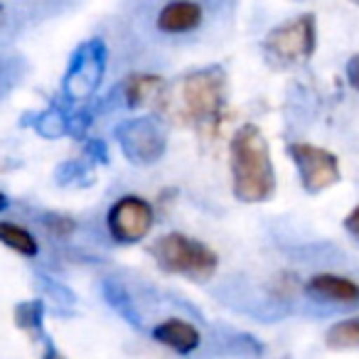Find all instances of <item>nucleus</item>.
Instances as JSON below:
<instances>
[{
  "label": "nucleus",
  "mask_w": 359,
  "mask_h": 359,
  "mask_svg": "<svg viewBox=\"0 0 359 359\" xmlns=\"http://www.w3.org/2000/svg\"><path fill=\"white\" fill-rule=\"evenodd\" d=\"M229 168L234 197L246 205L266 202L276 192V172L264 133L254 123L236 128L229 143Z\"/></svg>",
  "instance_id": "1"
},
{
  "label": "nucleus",
  "mask_w": 359,
  "mask_h": 359,
  "mask_svg": "<svg viewBox=\"0 0 359 359\" xmlns=\"http://www.w3.org/2000/svg\"><path fill=\"white\" fill-rule=\"evenodd\" d=\"M150 256L165 273L185 276V278L197 280V283L210 280L217 273V266H219V256L210 246L187 234H180V231L160 236L150 246Z\"/></svg>",
  "instance_id": "2"
},
{
  "label": "nucleus",
  "mask_w": 359,
  "mask_h": 359,
  "mask_svg": "<svg viewBox=\"0 0 359 359\" xmlns=\"http://www.w3.org/2000/svg\"><path fill=\"white\" fill-rule=\"evenodd\" d=\"M226 99V74L219 67L192 72L182 84V101L190 118L200 123H215Z\"/></svg>",
  "instance_id": "3"
},
{
  "label": "nucleus",
  "mask_w": 359,
  "mask_h": 359,
  "mask_svg": "<svg viewBox=\"0 0 359 359\" xmlns=\"http://www.w3.org/2000/svg\"><path fill=\"white\" fill-rule=\"evenodd\" d=\"M315 47H318V32H315V18L310 13L293 18L280 27H273L264 40L266 55L280 65L310 60Z\"/></svg>",
  "instance_id": "4"
},
{
  "label": "nucleus",
  "mask_w": 359,
  "mask_h": 359,
  "mask_svg": "<svg viewBox=\"0 0 359 359\" xmlns=\"http://www.w3.org/2000/svg\"><path fill=\"white\" fill-rule=\"evenodd\" d=\"M288 153L298 168L300 185L305 192L318 195L339 182V160L330 150L310 143H290Z\"/></svg>",
  "instance_id": "5"
},
{
  "label": "nucleus",
  "mask_w": 359,
  "mask_h": 359,
  "mask_svg": "<svg viewBox=\"0 0 359 359\" xmlns=\"http://www.w3.org/2000/svg\"><path fill=\"white\" fill-rule=\"evenodd\" d=\"M155 224V212L143 197L126 195L111 205L109 215H106V226H109L111 236L123 244H135V241L145 239Z\"/></svg>",
  "instance_id": "6"
},
{
  "label": "nucleus",
  "mask_w": 359,
  "mask_h": 359,
  "mask_svg": "<svg viewBox=\"0 0 359 359\" xmlns=\"http://www.w3.org/2000/svg\"><path fill=\"white\" fill-rule=\"evenodd\" d=\"M101 76H104V45L99 40H91L76 52L72 62L67 74V91L74 99H84L96 89Z\"/></svg>",
  "instance_id": "7"
},
{
  "label": "nucleus",
  "mask_w": 359,
  "mask_h": 359,
  "mask_svg": "<svg viewBox=\"0 0 359 359\" xmlns=\"http://www.w3.org/2000/svg\"><path fill=\"white\" fill-rule=\"evenodd\" d=\"M116 133H118L126 155L133 163H155L158 155H163V133L148 118L130 121L121 126Z\"/></svg>",
  "instance_id": "8"
},
{
  "label": "nucleus",
  "mask_w": 359,
  "mask_h": 359,
  "mask_svg": "<svg viewBox=\"0 0 359 359\" xmlns=\"http://www.w3.org/2000/svg\"><path fill=\"white\" fill-rule=\"evenodd\" d=\"M305 290H308L313 298L327 300V303H334V305H344V308L359 305V283L347 278V276L315 273L308 278Z\"/></svg>",
  "instance_id": "9"
},
{
  "label": "nucleus",
  "mask_w": 359,
  "mask_h": 359,
  "mask_svg": "<svg viewBox=\"0 0 359 359\" xmlns=\"http://www.w3.org/2000/svg\"><path fill=\"white\" fill-rule=\"evenodd\" d=\"M153 339L160 344H165L168 349H172L175 354H192L202 342V334L195 325H190L187 320L170 318L165 323L155 325Z\"/></svg>",
  "instance_id": "10"
},
{
  "label": "nucleus",
  "mask_w": 359,
  "mask_h": 359,
  "mask_svg": "<svg viewBox=\"0 0 359 359\" xmlns=\"http://www.w3.org/2000/svg\"><path fill=\"white\" fill-rule=\"evenodd\" d=\"M202 18L205 13L195 0H170L158 13V27L168 35H180V32H190L200 27Z\"/></svg>",
  "instance_id": "11"
},
{
  "label": "nucleus",
  "mask_w": 359,
  "mask_h": 359,
  "mask_svg": "<svg viewBox=\"0 0 359 359\" xmlns=\"http://www.w3.org/2000/svg\"><path fill=\"white\" fill-rule=\"evenodd\" d=\"M160 94H163V79H160V76L133 74V76H128V79H126L123 96H126V104H128L130 109L153 104Z\"/></svg>",
  "instance_id": "12"
},
{
  "label": "nucleus",
  "mask_w": 359,
  "mask_h": 359,
  "mask_svg": "<svg viewBox=\"0 0 359 359\" xmlns=\"http://www.w3.org/2000/svg\"><path fill=\"white\" fill-rule=\"evenodd\" d=\"M0 244H6L8 249H13L15 254L27 256V259H35L40 254V244L27 229L11 222H0Z\"/></svg>",
  "instance_id": "13"
},
{
  "label": "nucleus",
  "mask_w": 359,
  "mask_h": 359,
  "mask_svg": "<svg viewBox=\"0 0 359 359\" xmlns=\"http://www.w3.org/2000/svg\"><path fill=\"white\" fill-rule=\"evenodd\" d=\"M325 344L330 349H359V318L339 320L327 330Z\"/></svg>",
  "instance_id": "14"
},
{
  "label": "nucleus",
  "mask_w": 359,
  "mask_h": 359,
  "mask_svg": "<svg viewBox=\"0 0 359 359\" xmlns=\"http://www.w3.org/2000/svg\"><path fill=\"white\" fill-rule=\"evenodd\" d=\"M42 313H45V308H42L40 300H27V303L18 305V308H15L18 327L25 330V332H40Z\"/></svg>",
  "instance_id": "15"
},
{
  "label": "nucleus",
  "mask_w": 359,
  "mask_h": 359,
  "mask_svg": "<svg viewBox=\"0 0 359 359\" xmlns=\"http://www.w3.org/2000/svg\"><path fill=\"white\" fill-rule=\"evenodd\" d=\"M47 226L52 229V234L62 236V239L74 231V222L67 219V217H50V219H47Z\"/></svg>",
  "instance_id": "16"
},
{
  "label": "nucleus",
  "mask_w": 359,
  "mask_h": 359,
  "mask_svg": "<svg viewBox=\"0 0 359 359\" xmlns=\"http://www.w3.org/2000/svg\"><path fill=\"white\" fill-rule=\"evenodd\" d=\"M344 229H347V234L352 236L354 241H359V205L344 217Z\"/></svg>",
  "instance_id": "17"
},
{
  "label": "nucleus",
  "mask_w": 359,
  "mask_h": 359,
  "mask_svg": "<svg viewBox=\"0 0 359 359\" xmlns=\"http://www.w3.org/2000/svg\"><path fill=\"white\" fill-rule=\"evenodd\" d=\"M347 79H349V84H352L354 89L359 91V55H354L352 60H349V65H347Z\"/></svg>",
  "instance_id": "18"
},
{
  "label": "nucleus",
  "mask_w": 359,
  "mask_h": 359,
  "mask_svg": "<svg viewBox=\"0 0 359 359\" xmlns=\"http://www.w3.org/2000/svg\"><path fill=\"white\" fill-rule=\"evenodd\" d=\"M42 359H62V354L57 352V349L50 344V347H47V354H45V357H42Z\"/></svg>",
  "instance_id": "19"
},
{
  "label": "nucleus",
  "mask_w": 359,
  "mask_h": 359,
  "mask_svg": "<svg viewBox=\"0 0 359 359\" xmlns=\"http://www.w3.org/2000/svg\"><path fill=\"white\" fill-rule=\"evenodd\" d=\"M3 210H8V197L0 192V212H3Z\"/></svg>",
  "instance_id": "20"
},
{
  "label": "nucleus",
  "mask_w": 359,
  "mask_h": 359,
  "mask_svg": "<svg viewBox=\"0 0 359 359\" xmlns=\"http://www.w3.org/2000/svg\"><path fill=\"white\" fill-rule=\"evenodd\" d=\"M352 3H354V6H359V0H352Z\"/></svg>",
  "instance_id": "21"
},
{
  "label": "nucleus",
  "mask_w": 359,
  "mask_h": 359,
  "mask_svg": "<svg viewBox=\"0 0 359 359\" xmlns=\"http://www.w3.org/2000/svg\"><path fill=\"white\" fill-rule=\"evenodd\" d=\"M0 13H3V3H0Z\"/></svg>",
  "instance_id": "22"
}]
</instances>
